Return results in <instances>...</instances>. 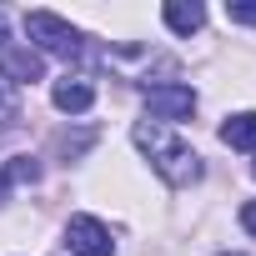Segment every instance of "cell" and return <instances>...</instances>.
<instances>
[{
	"instance_id": "obj_1",
	"label": "cell",
	"mask_w": 256,
	"mask_h": 256,
	"mask_svg": "<svg viewBox=\"0 0 256 256\" xmlns=\"http://www.w3.org/2000/svg\"><path fill=\"white\" fill-rule=\"evenodd\" d=\"M136 146L151 156V166L171 181V186H191V181H201V156L186 146V141H176L166 126H156V120H136Z\"/></svg>"
},
{
	"instance_id": "obj_2",
	"label": "cell",
	"mask_w": 256,
	"mask_h": 256,
	"mask_svg": "<svg viewBox=\"0 0 256 256\" xmlns=\"http://www.w3.org/2000/svg\"><path fill=\"white\" fill-rule=\"evenodd\" d=\"M26 36H30L46 56H60V60H90L86 36L70 30V26H66L60 16H50V10H30V16H26Z\"/></svg>"
},
{
	"instance_id": "obj_3",
	"label": "cell",
	"mask_w": 256,
	"mask_h": 256,
	"mask_svg": "<svg viewBox=\"0 0 256 256\" xmlns=\"http://www.w3.org/2000/svg\"><path fill=\"white\" fill-rule=\"evenodd\" d=\"M146 110L156 120H191L196 116V90L191 86H176V80L146 86Z\"/></svg>"
},
{
	"instance_id": "obj_4",
	"label": "cell",
	"mask_w": 256,
	"mask_h": 256,
	"mask_svg": "<svg viewBox=\"0 0 256 256\" xmlns=\"http://www.w3.org/2000/svg\"><path fill=\"white\" fill-rule=\"evenodd\" d=\"M66 246H70L76 256H116V241H110V231H106L96 216H70Z\"/></svg>"
},
{
	"instance_id": "obj_5",
	"label": "cell",
	"mask_w": 256,
	"mask_h": 256,
	"mask_svg": "<svg viewBox=\"0 0 256 256\" xmlns=\"http://www.w3.org/2000/svg\"><path fill=\"white\" fill-rule=\"evenodd\" d=\"M0 76H6L10 86H30V80H40V76H46V60H40L36 50L6 46V50H0Z\"/></svg>"
},
{
	"instance_id": "obj_6",
	"label": "cell",
	"mask_w": 256,
	"mask_h": 256,
	"mask_svg": "<svg viewBox=\"0 0 256 256\" xmlns=\"http://www.w3.org/2000/svg\"><path fill=\"white\" fill-rule=\"evenodd\" d=\"M50 100H56L66 116H86V110L96 106V86H90V80H80V76H60V80H56V90H50Z\"/></svg>"
},
{
	"instance_id": "obj_7",
	"label": "cell",
	"mask_w": 256,
	"mask_h": 256,
	"mask_svg": "<svg viewBox=\"0 0 256 256\" xmlns=\"http://www.w3.org/2000/svg\"><path fill=\"white\" fill-rule=\"evenodd\" d=\"M161 20H166L176 36H196V30L206 26V6H196V0H166Z\"/></svg>"
},
{
	"instance_id": "obj_8",
	"label": "cell",
	"mask_w": 256,
	"mask_h": 256,
	"mask_svg": "<svg viewBox=\"0 0 256 256\" xmlns=\"http://www.w3.org/2000/svg\"><path fill=\"white\" fill-rule=\"evenodd\" d=\"M221 141H226L231 151H256V110L226 116V126H221Z\"/></svg>"
},
{
	"instance_id": "obj_9",
	"label": "cell",
	"mask_w": 256,
	"mask_h": 256,
	"mask_svg": "<svg viewBox=\"0 0 256 256\" xmlns=\"http://www.w3.org/2000/svg\"><path fill=\"white\" fill-rule=\"evenodd\" d=\"M20 181H40V161L36 156H16V161L0 166V201H6L10 186H20Z\"/></svg>"
},
{
	"instance_id": "obj_10",
	"label": "cell",
	"mask_w": 256,
	"mask_h": 256,
	"mask_svg": "<svg viewBox=\"0 0 256 256\" xmlns=\"http://www.w3.org/2000/svg\"><path fill=\"white\" fill-rule=\"evenodd\" d=\"M20 120V96H16V86L0 76V126H16Z\"/></svg>"
},
{
	"instance_id": "obj_11",
	"label": "cell",
	"mask_w": 256,
	"mask_h": 256,
	"mask_svg": "<svg viewBox=\"0 0 256 256\" xmlns=\"http://www.w3.org/2000/svg\"><path fill=\"white\" fill-rule=\"evenodd\" d=\"M226 20H236V26H256V6H226Z\"/></svg>"
},
{
	"instance_id": "obj_12",
	"label": "cell",
	"mask_w": 256,
	"mask_h": 256,
	"mask_svg": "<svg viewBox=\"0 0 256 256\" xmlns=\"http://www.w3.org/2000/svg\"><path fill=\"white\" fill-rule=\"evenodd\" d=\"M90 141H96V136H90V131H86V136H76V141H70V136H60V141H56V146H60V156H80V151H86V146H90Z\"/></svg>"
},
{
	"instance_id": "obj_13",
	"label": "cell",
	"mask_w": 256,
	"mask_h": 256,
	"mask_svg": "<svg viewBox=\"0 0 256 256\" xmlns=\"http://www.w3.org/2000/svg\"><path fill=\"white\" fill-rule=\"evenodd\" d=\"M241 226L256 236V201H246V206H241Z\"/></svg>"
},
{
	"instance_id": "obj_14",
	"label": "cell",
	"mask_w": 256,
	"mask_h": 256,
	"mask_svg": "<svg viewBox=\"0 0 256 256\" xmlns=\"http://www.w3.org/2000/svg\"><path fill=\"white\" fill-rule=\"evenodd\" d=\"M10 46V20H6V10H0V50Z\"/></svg>"
},
{
	"instance_id": "obj_15",
	"label": "cell",
	"mask_w": 256,
	"mask_h": 256,
	"mask_svg": "<svg viewBox=\"0 0 256 256\" xmlns=\"http://www.w3.org/2000/svg\"><path fill=\"white\" fill-rule=\"evenodd\" d=\"M221 256H241V251H221Z\"/></svg>"
}]
</instances>
